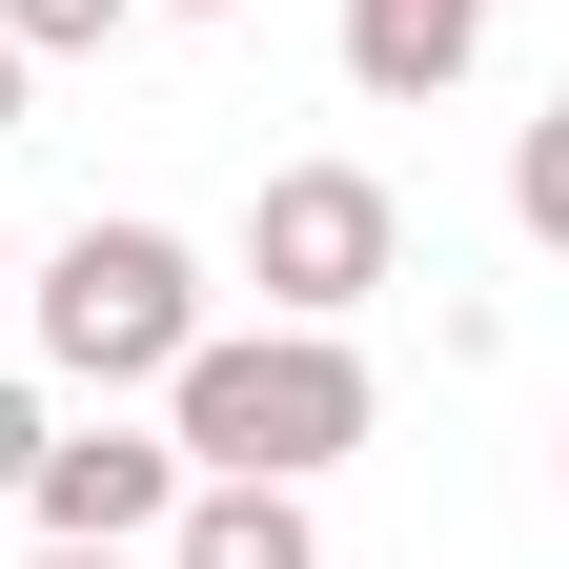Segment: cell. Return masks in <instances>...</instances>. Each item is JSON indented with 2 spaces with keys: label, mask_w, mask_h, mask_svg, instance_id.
Returning <instances> with one entry per match:
<instances>
[{
  "label": "cell",
  "mask_w": 569,
  "mask_h": 569,
  "mask_svg": "<svg viewBox=\"0 0 569 569\" xmlns=\"http://www.w3.org/2000/svg\"><path fill=\"white\" fill-rule=\"evenodd\" d=\"M387 427V387H367V346L346 326H203L183 367H163V448H183V488H306V468H346Z\"/></svg>",
  "instance_id": "6da1fadb"
},
{
  "label": "cell",
  "mask_w": 569,
  "mask_h": 569,
  "mask_svg": "<svg viewBox=\"0 0 569 569\" xmlns=\"http://www.w3.org/2000/svg\"><path fill=\"white\" fill-rule=\"evenodd\" d=\"M41 367L82 387V407H122V387H163L183 346H203V244L183 224H61V264H41Z\"/></svg>",
  "instance_id": "7a4b0ae2"
},
{
  "label": "cell",
  "mask_w": 569,
  "mask_h": 569,
  "mask_svg": "<svg viewBox=\"0 0 569 569\" xmlns=\"http://www.w3.org/2000/svg\"><path fill=\"white\" fill-rule=\"evenodd\" d=\"M387 264H407V203H387L367 163H264V203H244V284H264V326H346Z\"/></svg>",
  "instance_id": "3957f363"
},
{
  "label": "cell",
  "mask_w": 569,
  "mask_h": 569,
  "mask_svg": "<svg viewBox=\"0 0 569 569\" xmlns=\"http://www.w3.org/2000/svg\"><path fill=\"white\" fill-rule=\"evenodd\" d=\"M21 509H41V549H163V509H183V448L163 427H41V468H21Z\"/></svg>",
  "instance_id": "277c9868"
},
{
  "label": "cell",
  "mask_w": 569,
  "mask_h": 569,
  "mask_svg": "<svg viewBox=\"0 0 569 569\" xmlns=\"http://www.w3.org/2000/svg\"><path fill=\"white\" fill-rule=\"evenodd\" d=\"M488 61V0H346V82L367 102H448Z\"/></svg>",
  "instance_id": "5b68a950"
},
{
  "label": "cell",
  "mask_w": 569,
  "mask_h": 569,
  "mask_svg": "<svg viewBox=\"0 0 569 569\" xmlns=\"http://www.w3.org/2000/svg\"><path fill=\"white\" fill-rule=\"evenodd\" d=\"M142 569H326V529H306V488H183Z\"/></svg>",
  "instance_id": "8992f818"
},
{
  "label": "cell",
  "mask_w": 569,
  "mask_h": 569,
  "mask_svg": "<svg viewBox=\"0 0 569 569\" xmlns=\"http://www.w3.org/2000/svg\"><path fill=\"white\" fill-rule=\"evenodd\" d=\"M509 224L569 264V102H529V122H509Z\"/></svg>",
  "instance_id": "52a82bcc"
},
{
  "label": "cell",
  "mask_w": 569,
  "mask_h": 569,
  "mask_svg": "<svg viewBox=\"0 0 569 569\" xmlns=\"http://www.w3.org/2000/svg\"><path fill=\"white\" fill-rule=\"evenodd\" d=\"M122 21H142V0H0V41H21V61H102Z\"/></svg>",
  "instance_id": "ba28073f"
},
{
  "label": "cell",
  "mask_w": 569,
  "mask_h": 569,
  "mask_svg": "<svg viewBox=\"0 0 569 569\" xmlns=\"http://www.w3.org/2000/svg\"><path fill=\"white\" fill-rule=\"evenodd\" d=\"M41 468V387H0V488H21Z\"/></svg>",
  "instance_id": "9c48e42d"
},
{
  "label": "cell",
  "mask_w": 569,
  "mask_h": 569,
  "mask_svg": "<svg viewBox=\"0 0 569 569\" xmlns=\"http://www.w3.org/2000/svg\"><path fill=\"white\" fill-rule=\"evenodd\" d=\"M21 82H41V61H21V41H0V142H21Z\"/></svg>",
  "instance_id": "30bf717a"
},
{
  "label": "cell",
  "mask_w": 569,
  "mask_h": 569,
  "mask_svg": "<svg viewBox=\"0 0 569 569\" xmlns=\"http://www.w3.org/2000/svg\"><path fill=\"white\" fill-rule=\"evenodd\" d=\"M41 569H142V549H41Z\"/></svg>",
  "instance_id": "8fae6325"
},
{
  "label": "cell",
  "mask_w": 569,
  "mask_h": 569,
  "mask_svg": "<svg viewBox=\"0 0 569 569\" xmlns=\"http://www.w3.org/2000/svg\"><path fill=\"white\" fill-rule=\"evenodd\" d=\"M183 21H224V0H183Z\"/></svg>",
  "instance_id": "7c38bea8"
}]
</instances>
